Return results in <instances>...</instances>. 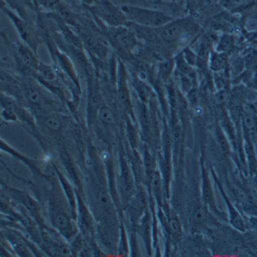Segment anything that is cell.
I'll return each mask as SVG.
<instances>
[{"mask_svg": "<svg viewBox=\"0 0 257 257\" xmlns=\"http://www.w3.org/2000/svg\"><path fill=\"white\" fill-rule=\"evenodd\" d=\"M60 196L53 189L49 198V217L51 225L67 242H71L78 233L77 226L73 221L71 213L64 209Z\"/></svg>", "mask_w": 257, "mask_h": 257, "instance_id": "cell-1", "label": "cell"}, {"mask_svg": "<svg viewBox=\"0 0 257 257\" xmlns=\"http://www.w3.org/2000/svg\"><path fill=\"white\" fill-rule=\"evenodd\" d=\"M120 9L124 14L127 22L147 29H157L173 21L172 17L159 10L130 5H123L120 7Z\"/></svg>", "mask_w": 257, "mask_h": 257, "instance_id": "cell-2", "label": "cell"}, {"mask_svg": "<svg viewBox=\"0 0 257 257\" xmlns=\"http://www.w3.org/2000/svg\"><path fill=\"white\" fill-rule=\"evenodd\" d=\"M24 92L26 105L34 115L54 112L56 109V103L53 99H49L45 93L41 91L42 85L34 77L23 76L21 79Z\"/></svg>", "mask_w": 257, "mask_h": 257, "instance_id": "cell-3", "label": "cell"}, {"mask_svg": "<svg viewBox=\"0 0 257 257\" xmlns=\"http://www.w3.org/2000/svg\"><path fill=\"white\" fill-rule=\"evenodd\" d=\"M12 49L16 61V70L22 76L36 77L40 61L36 52L23 41L12 42Z\"/></svg>", "mask_w": 257, "mask_h": 257, "instance_id": "cell-4", "label": "cell"}, {"mask_svg": "<svg viewBox=\"0 0 257 257\" xmlns=\"http://www.w3.org/2000/svg\"><path fill=\"white\" fill-rule=\"evenodd\" d=\"M157 35L166 44L174 45L184 40L191 33L197 31V25L190 19L173 20L170 23L157 28Z\"/></svg>", "mask_w": 257, "mask_h": 257, "instance_id": "cell-5", "label": "cell"}, {"mask_svg": "<svg viewBox=\"0 0 257 257\" xmlns=\"http://www.w3.org/2000/svg\"><path fill=\"white\" fill-rule=\"evenodd\" d=\"M89 10L96 18L110 28L123 26L127 22L121 9L114 6L109 0H99L98 3L89 6Z\"/></svg>", "mask_w": 257, "mask_h": 257, "instance_id": "cell-6", "label": "cell"}, {"mask_svg": "<svg viewBox=\"0 0 257 257\" xmlns=\"http://www.w3.org/2000/svg\"><path fill=\"white\" fill-rule=\"evenodd\" d=\"M3 12L8 16L11 22L13 23L14 27L16 28L21 41H23L24 44L29 46L33 51L36 52L37 45H38V35L37 32L35 31L34 27L28 22V21L22 16H20L19 14L13 12L10 7L3 2Z\"/></svg>", "mask_w": 257, "mask_h": 257, "instance_id": "cell-7", "label": "cell"}, {"mask_svg": "<svg viewBox=\"0 0 257 257\" xmlns=\"http://www.w3.org/2000/svg\"><path fill=\"white\" fill-rule=\"evenodd\" d=\"M3 190L7 192V196H9L10 199L14 200L16 204L22 206L30 214V215L36 220V222L40 225L41 229L47 227L44 218H42L40 204L34 198L27 194L26 191L6 185L5 182H3Z\"/></svg>", "mask_w": 257, "mask_h": 257, "instance_id": "cell-8", "label": "cell"}, {"mask_svg": "<svg viewBox=\"0 0 257 257\" xmlns=\"http://www.w3.org/2000/svg\"><path fill=\"white\" fill-rule=\"evenodd\" d=\"M116 93L117 99L127 113H133L131 91L128 87V76L124 64L118 60L116 70Z\"/></svg>", "mask_w": 257, "mask_h": 257, "instance_id": "cell-9", "label": "cell"}, {"mask_svg": "<svg viewBox=\"0 0 257 257\" xmlns=\"http://www.w3.org/2000/svg\"><path fill=\"white\" fill-rule=\"evenodd\" d=\"M110 35L115 46L126 53H134L139 47V39L136 32L125 25L111 28Z\"/></svg>", "mask_w": 257, "mask_h": 257, "instance_id": "cell-10", "label": "cell"}, {"mask_svg": "<svg viewBox=\"0 0 257 257\" xmlns=\"http://www.w3.org/2000/svg\"><path fill=\"white\" fill-rule=\"evenodd\" d=\"M77 198V218L76 221L79 225L80 231L87 240H93L95 234V220L89 207L85 205L80 192L76 189Z\"/></svg>", "mask_w": 257, "mask_h": 257, "instance_id": "cell-11", "label": "cell"}, {"mask_svg": "<svg viewBox=\"0 0 257 257\" xmlns=\"http://www.w3.org/2000/svg\"><path fill=\"white\" fill-rule=\"evenodd\" d=\"M149 205V197L147 196L146 191L140 187L139 190L134 195V197L130 201L128 205V217L133 224H138L144 214L148 210Z\"/></svg>", "mask_w": 257, "mask_h": 257, "instance_id": "cell-12", "label": "cell"}, {"mask_svg": "<svg viewBox=\"0 0 257 257\" xmlns=\"http://www.w3.org/2000/svg\"><path fill=\"white\" fill-rule=\"evenodd\" d=\"M2 93L6 94L21 104H26L21 80H18L13 73L2 70Z\"/></svg>", "mask_w": 257, "mask_h": 257, "instance_id": "cell-13", "label": "cell"}, {"mask_svg": "<svg viewBox=\"0 0 257 257\" xmlns=\"http://www.w3.org/2000/svg\"><path fill=\"white\" fill-rule=\"evenodd\" d=\"M120 177H119V184L121 190V199L124 202H130L131 199L136 194L135 192V182L133 173L128 167L125 160L120 157Z\"/></svg>", "mask_w": 257, "mask_h": 257, "instance_id": "cell-14", "label": "cell"}, {"mask_svg": "<svg viewBox=\"0 0 257 257\" xmlns=\"http://www.w3.org/2000/svg\"><path fill=\"white\" fill-rule=\"evenodd\" d=\"M149 181V191H151V196L155 200L157 206L159 208L164 209V181L162 174L159 170H155L151 177L148 178Z\"/></svg>", "mask_w": 257, "mask_h": 257, "instance_id": "cell-15", "label": "cell"}, {"mask_svg": "<svg viewBox=\"0 0 257 257\" xmlns=\"http://www.w3.org/2000/svg\"><path fill=\"white\" fill-rule=\"evenodd\" d=\"M36 118V121L40 123L42 127H45L47 131L50 133H59L63 130L64 126V120L63 117L59 113L55 112H49L44 114H37L34 115Z\"/></svg>", "mask_w": 257, "mask_h": 257, "instance_id": "cell-16", "label": "cell"}, {"mask_svg": "<svg viewBox=\"0 0 257 257\" xmlns=\"http://www.w3.org/2000/svg\"><path fill=\"white\" fill-rule=\"evenodd\" d=\"M61 159H62V162L64 164V166H65L66 170H67V173L70 175L71 179L73 180V183L75 184L76 186V189L77 190H82V184H81V174L78 171V169L76 168V166L74 165V163L72 162L70 156L66 153H61Z\"/></svg>", "mask_w": 257, "mask_h": 257, "instance_id": "cell-17", "label": "cell"}, {"mask_svg": "<svg viewBox=\"0 0 257 257\" xmlns=\"http://www.w3.org/2000/svg\"><path fill=\"white\" fill-rule=\"evenodd\" d=\"M133 85L140 102L147 104L149 100L152 99L153 90L151 89V87H149V85L145 81H143V79H141L139 76L133 79Z\"/></svg>", "mask_w": 257, "mask_h": 257, "instance_id": "cell-18", "label": "cell"}, {"mask_svg": "<svg viewBox=\"0 0 257 257\" xmlns=\"http://www.w3.org/2000/svg\"><path fill=\"white\" fill-rule=\"evenodd\" d=\"M242 120L245 128L249 133L250 138L256 139L257 138V120L254 114L249 110L244 111L242 114Z\"/></svg>", "mask_w": 257, "mask_h": 257, "instance_id": "cell-19", "label": "cell"}, {"mask_svg": "<svg viewBox=\"0 0 257 257\" xmlns=\"http://www.w3.org/2000/svg\"><path fill=\"white\" fill-rule=\"evenodd\" d=\"M168 232L175 241H179L181 239L182 226L177 216L174 215V213L172 215H168Z\"/></svg>", "mask_w": 257, "mask_h": 257, "instance_id": "cell-20", "label": "cell"}, {"mask_svg": "<svg viewBox=\"0 0 257 257\" xmlns=\"http://www.w3.org/2000/svg\"><path fill=\"white\" fill-rule=\"evenodd\" d=\"M226 65V54L214 52L209 56V66L213 71H220Z\"/></svg>", "mask_w": 257, "mask_h": 257, "instance_id": "cell-21", "label": "cell"}, {"mask_svg": "<svg viewBox=\"0 0 257 257\" xmlns=\"http://www.w3.org/2000/svg\"><path fill=\"white\" fill-rule=\"evenodd\" d=\"M224 199L227 203V206H228V210H229V217H230V223L231 225L235 228L238 229L240 231H245L246 229V226H245V223H244V220L242 219V217L240 216L239 212L235 210L232 205H230V203H228L226 197L224 196Z\"/></svg>", "mask_w": 257, "mask_h": 257, "instance_id": "cell-22", "label": "cell"}, {"mask_svg": "<svg viewBox=\"0 0 257 257\" xmlns=\"http://www.w3.org/2000/svg\"><path fill=\"white\" fill-rule=\"evenodd\" d=\"M99 120L105 125V126H112L114 124V115L112 110L108 106L103 103L101 108L98 113Z\"/></svg>", "mask_w": 257, "mask_h": 257, "instance_id": "cell-23", "label": "cell"}, {"mask_svg": "<svg viewBox=\"0 0 257 257\" xmlns=\"http://www.w3.org/2000/svg\"><path fill=\"white\" fill-rule=\"evenodd\" d=\"M35 2L42 10L50 13H56L63 4L62 0H35Z\"/></svg>", "mask_w": 257, "mask_h": 257, "instance_id": "cell-24", "label": "cell"}, {"mask_svg": "<svg viewBox=\"0 0 257 257\" xmlns=\"http://www.w3.org/2000/svg\"><path fill=\"white\" fill-rule=\"evenodd\" d=\"M174 67V62L168 60L166 62H163L160 65V69H159V77L163 80V81H167L172 73Z\"/></svg>", "mask_w": 257, "mask_h": 257, "instance_id": "cell-25", "label": "cell"}, {"mask_svg": "<svg viewBox=\"0 0 257 257\" xmlns=\"http://www.w3.org/2000/svg\"><path fill=\"white\" fill-rule=\"evenodd\" d=\"M203 197L207 204H212L213 202V194L211 189V184L209 178L207 176L206 171L203 170Z\"/></svg>", "mask_w": 257, "mask_h": 257, "instance_id": "cell-26", "label": "cell"}, {"mask_svg": "<svg viewBox=\"0 0 257 257\" xmlns=\"http://www.w3.org/2000/svg\"><path fill=\"white\" fill-rule=\"evenodd\" d=\"M233 48V40L231 36L228 35H223L220 39V41L218 42V46L216 51L219 53H223V54H227L228 52H230Z\"/></svg>", "mask_w": 257, "mask_h": 257, "instance_id": "cell-27", "label": "cell"}, {"mask_svg": "<svg viewBox=\"0 0 257 257\" xmlns=\"http://www.w3.org/2000/svg\"><path fill=\"white\" fill-rule=\"evenodd\" d=\"M208 214L206 210L202 207L195 210L194 214H192V223L196 225H202L207 221Z\"/></svg>", "mask_w": 257, "mask_h": 257, "instance_id": "cell-28", "label": "cell"}, {"mask_svg": "<svg viewBox=\"0 0 257 257\" xmlns=\"http://www.w3.org/2000/svg\"><path fill=\"white\" fill-rule=\"evenodd\" d=\"M80 2L84 5H87V6H91L95 3V0H80Z\"/></svg>", "mask_w": 257, "mask_h": 257, "instance_id": "cell-29", "label": "cell"}, {"mask_svg": "<svg viewBox=\"0 0 257 257\" xmlns=\"http://www.w3.org/2000/svg\"><path fill=\"white\" fill-rule=\"evenodd\" d=\"M254 87L257 90V73H255L254 75Z\"/></svg>", "mask_w": 257, "mask_h": 257, "instance_id": "cell-30", "label": "cell"}]
</instances>
